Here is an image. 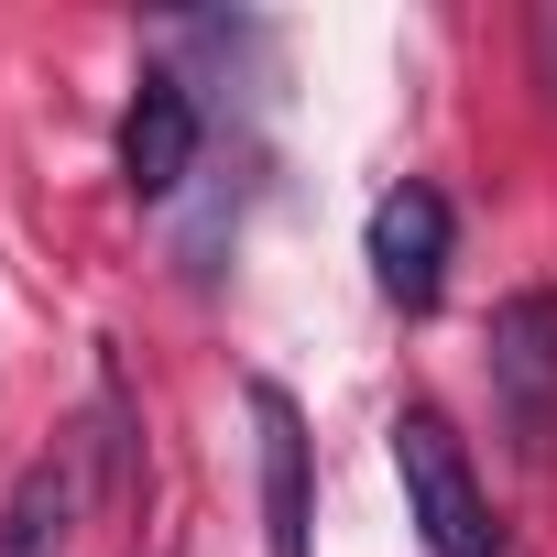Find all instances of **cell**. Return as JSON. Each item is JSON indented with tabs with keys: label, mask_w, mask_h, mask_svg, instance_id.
<instances>
[{
	"label": "cell",
	"mask_w": 557,
	"mask_h": 557,
	"mask_svg": "<svg viewBox=\"0 0 557 557\" xmlns=\"http://www.w3.org/2000/svg\"><path fill=\"white\" fill-rule=\"evenodd\" d=\"M394 481H405V513H416V535H426L437 557H503L492 503H481V481H470L448 416H426V405L394 416Z\"/></svg>",
	"instance_id": "obj_1"
},
{
	"label": "cell",
	"mask_w": 557,
	"mask_h": 557,
	"mask_svg": "<svg viewBox=\"0 0 557 557\" xmlns=\"http://www.w3.org/2000/svg\"><path fill=\"white\" fill-rule=\"evenodd\" d=\"M481 361H492V405H503L513 448H524V459H557V285L503 296Z\"/></svg>",
	"instance_id": "obj_2"
},
{
	"label": "cell",
	"mask_w": 557,
	"mask_h": 557,
	"mask_svg": "<svg viewBox=\"0 0 557 557\" xmlns=\"http://www.w3.org/2000/svg\"><path fill=\"white\" fill-rule=\"evenodd\" d=\"M372 285H383V307H405V318H426V307L448 296V197H437V186H394V197L372 208Z\"/></svg>",
	"instance_id": "obj_3"
},
{
	"label": "cell",
	"mask_w": 557,
	"mask_h": 557,
	"mask_svg": "<svg viewBox=\"0 0 557 557\" xmlns=\"http://www.w3.org/2000/svg\"><path fill=\"white\" fill-rule=\"evenodd\" d=\"M197 175V99H186V77H143L132 88V110H121V186L132 197H175Z\"/></svg>",
	"instance_id": "obj_4"
},
{
	"label": "cell",
	"mask_w": 557,
	"mask_h": 557,
	"mask_svg": "<svg viewBox=\"0 0 557 557\" xmlns=\"http://www.w3.org/2000/svg\"><path fill=\"white\" fill-rule=\"evenodd\" d=\"M251 426H262V546L307 557V524H318V503H307V416H296L285 383H251Z\"/></svg>",
	"instance_id": "obj_5"
},
{
	"label": "cell",
	"mask_w": 557,
	"mask_h": 557,
	"mask_svg": "<svg viewBox=\"0 0 557 557\" xmlns=\"http://www.w3.org/2000/svg\"><path fill=\"white\" fill-rule=\"evenodd\" d=\"M66 535H77V470H23L12 481V503H0V557H66Z\"/></svg>",
	"instance_id": "obj_6"
},
{
	"label": "cell",
	"mask_w": 557,
	"mask_h": 557,
	"mask_svg": "<svg viewBox=\"0 0 557 557\" xmlns=\"http://www.w3.org/2000/svg\"><path fill=\"white\" fill-rule=\"evenodd\" d=\"M535 55H546V88H557V12L535 23Z\"/></svg>",
	"instance_id": "obj_7"
}]
</instances>
